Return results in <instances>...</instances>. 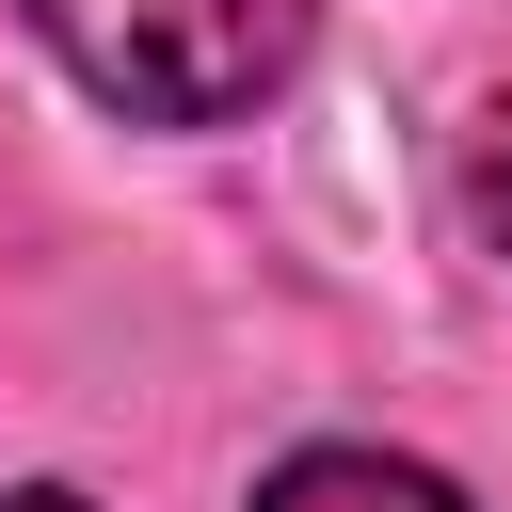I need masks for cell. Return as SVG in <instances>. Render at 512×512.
I'll return each instance as SVG.
<instances>
[{
	"mask_svg": "<svg viewBox=\"0 0 512 512\" xmlns=\"http://www.w3.org/2000/svg\"><path fill=\"white\" fill-rule=\"evenodd\" d=\"M64 80L128 128H240L256 96H288L304 64V16L288 0H16Z\"/></svg>",
	"mask_w": 512,
	"mask_h": 512,
	"instance_id": "obj_1",
	"label": "cell"
},
{
	"mask_svg": "<svg viewBox=\"0 0 512 512\" xmlns=\"http://www.w3.org/2000/svg\"><path fill=\"white\" fill-rule=\"evenodd\" d=\"M256 512H480V496L432 480V464H400V448H288L256 480Z\"/></svg>",
	"mask_w": 512,
	"mask_h": 512,
	"instance_id": "obj_2",
	"label": "cell"
},
{
	"mask_svg": "<svg viewBox=\"0 0 512 512\" xmlns=\"http://www.w3.org/2000/svg\"><path fill=\"white\" fill-rule=\"evenodd\" d=\"M464 224H480V240L512 256V96H496V112L464 128Z\"/></svg>",
	"mask_w": 512,
	"mask_h": 512,
	"instance_id": "obj_3",
	"label": "cell"
},
{
	"mask_svg": "<svg viewBox=\"0 0 512 512\" xmlns=\"http://www.w3.org/2000/svg\"><path fill=\"white\" fill-rule=\"evenodd\" d=\"M0 512H96V496H64V480H16V496H0Z\"/></svg>",
	"mask_w": 512,
	"mask_h": 512,
	"instance_id": "obj_4",
	"label": "cell"
}]
</instances>
